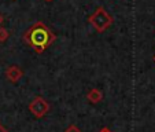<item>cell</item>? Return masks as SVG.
<instances>
[{"instance_id":"cell-11","label":"cell","mask_w":155,"mask_h":132,"mask_svg":"<svg viewBox=\"0 0 155 132\" xmlns=\"http://www.w3.org/2000/svg\"><path fill=\"white\" fill-rule=\"evenodd\" d=\"M45 2H52V0H45Z\"/></svg>"},{"instance_id":"cell-12","label":"cell","mask_w":155,"mask_h":132,"mask_svg":"<svg viewBox=\"0 0 155 132\" xmlns=\"http://www.w3.org/2000/svg\"><path fill=\"white\" fill-rule=\"evenodd\" d=\"M154 59H155V58H154Z\"/></svg>"},{"instance_id":"cell-6","label":"cell","mask_w":155,"mask_h":132,"mask_svg":"<svg viewBox=\"0 0 155 132\" xmlns=\"http://www.w3.org/2000/svg\"><path fill=\"white\" fill-rule=\"evenodd\" d=\"M8 36H10V32L6 28H0V43H4L8 39Z\"/></svg>"},{"instance_id":"cell-7","label":"cell","mask_w":155,"mask_h":132,"mask_svg":"<svg viewBox=\"0 0 155 132\" xmlns=\"http://www.w3.org/2000/svg\"><path fill=\"white\" fill-rule=\"evenodd\" d=\"M64 132H81V129L76 125H69L68 128L64 129Z\"/></svg>"},{"instance_id":"cell-1","label":"cell","mask_w":155,"mask_h":132,"mask_svg":"<svg viewBox=\"0 0 155 132\" xmlns=\"http://www.w3.org/2000/svg\"><path fill=\"white\" fill-rule=\"evenodd\" d=\"M22 40L29 44V47H32L37 54H41L56 40V36L44 22L38 21L24 33Z\"/></svg>"},{"instance_id":"cell-5","label":"cell","mask_w":155,"mask_h":132,"mask_svg":"<svg viewBox=\"0 0 155 132\" xmlns=\"http://www.w3.org/2000/svg\"><path fill=\"white\" fill-rule=\"evenodd\" d=\"M87 99L89 103H92V105H96V103L102 102L103 99V94L102 91H100L99 88H92L91 91L87 94Z\"/></svg>"},{"instance_id":"cell-10","label":"cell","mask_w":155,"mask_h":132,"mask_svg":"<svg viewBox=\"0 0 155 132\" xmlns=\"http://www.w3.org/2000/svg\"><path fill=\"white\" fill-rule=\"evenodd\" d=\"M3 21H4V18H3V15H2V14H0V25H2V24H3Z\"/></svg>"},{"instance_id":"cell-2","label":"cell","mask_w":155,"mask_h":132,"mask_svg":"<svg viewBox=\"0 0 155 132\" xmlns=\"http://www.w3.org/2000/svg\"><path fill=\"white\" fill-rule=\"evenodd\" d=\"M88 22H89V24H91L99 33H102V32L107 30L108 28L111 26L113 22H114V19H113L111 15L106 11V8H103V7H97V8L95 10L94 14L88 18Z\"/></svg>"},{"instance_id":"cell-8","label":"cell","mask_w":155,"mask_h":132,"mask_svg":"<svg viewBox=\"0 0 155 132\" xmlns=\"http://www.w3.org/2000/svg\"><path fill=\"white\" fill-rule=\"evenodd\" d=\"M99 132H111V129H110V128H107V127H104V128H102Z\"/></svg>"},{"instance_id":"cell-4","label":"cell","mask_w":155,"mask_h":132,"mask_svg":"<svg viewBox=\"0 0 155 132\" xmlns=\"http://www.w3.org/2000/svg\"><path fill=\"white\" fill-rule=\"evenodd\" d=\"M22 76H24V72L21 70L18 66H15V65L8 66V68H7V70H6L7 80H8V81H11V83H18Z\"/></svg>"},{"instance_id":"cell-9","label":"cell","mask_w":155,"mask_h":132,"mask_svg":"<svg viewBox=\"0 0 155 132\" xmlns=\"http://www.w3.org/2000/svg\"><path fill=\"white\" fill-rule=\"evenodd\" d=\"M0 132H7V129L4 128V127L2 125V124H0Z\"/></svg>"},{"instance_id":"cell-3","label":"cell","mask_w":155,"mask_h":132,"mask_svg":"<svg viewBox=\"0 0 155 132\" xmlns=\"http://www.w3.org/2000/svg\"><path fill=\"white\" fill-rule=\"evenodd\" d=\"M29 112L36 118H43L44 116L50 112V103L44 99L43 96H36L29 103Z\"/></svg>"}]
</instances>
